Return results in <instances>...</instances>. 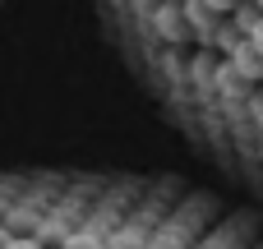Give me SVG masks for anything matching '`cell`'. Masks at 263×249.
<instances>
[{
    "label": "cell",
    "mask_w": 263,
    "mask_h": 249,
    "mask_svg": "<svg viewBox=\"0 0 263 249\" xmlns=\"http://www.w3.org/2000/svg\"><path fill=\"white\" fill-rule=\"evenodd\" d=\"M5 249H46V245H42L37 236H14V240H9Z\"/></svg>",
    "instance_id": "1"
},
{
    "label": "cell",
    "mask_w": 263,
    "mask_h": 249,
    "mask_svg": "<svg viewBox=\"0 0 263 249\" xmlns=\"http://www.w3.org/2000/svg\"><path fill=\"white\" fill-rule=\"evenodd\" d=\"M9 240H14V231H9V226H5V222H0V249L9 245Z\"/></svg>",
    "instance_id": "2"
}]
</instances>
